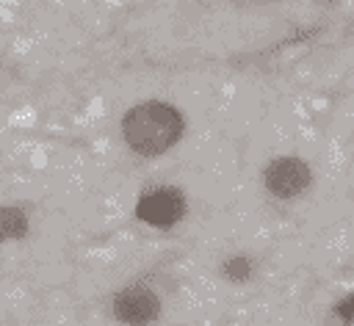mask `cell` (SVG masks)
<instances>
[{
  "label": "cell",
  "mask_w": 354,
  "mask_h": 326,
  "mask_svg": "<svg viewBox=\"0 0 354 326\" xmlns=\"http://www.w3.org/2000/svg\"><path fill=\"white\" fill-rule=\"evenodd\" d=\"M122 135L136 155L155 157L169 152L183 135V113L160 99L130 108L122 119Z\"/></svg>",
  "instance_id": "cell-1"
},
{
  "label": "cell",
  "mask_w": 354,
  "mask_h": 326,
  "mask_svg": "<svg viewBox=\"0 0 354 326\" xmlns=\"http://www.w3.org/2000/svg\"><path fill=\"white\" fill-rule=\"evenodd\" d=\"M185 215V196L177 188H152L144 191L136 202V218L155 229H169Z\"/></svg>",
  "instance_id": "cell-2"
},
{
  "label": "cell",
  "mask_w": 354,
  "mask_h": 326,
  "mask_svg": "<svg viewBox=\"0 0 354 326\" xmlns=\"http://www.w3.org/2000/svg\"><path fill=\"white\" fill-rule=\"evenodd\" d=\"M313 182V171L301 157H274L263 169V185L277 199H296Z\"/></svg>",
  "instance_id": "cell-3"
},
{
  "label": "cell",
  "mask_w": 354,
  "mask_h": 326,
  "mask_svg": "<svg viewBox=\"0 0 354 326\" xmlns=\"http://www.w3.org/2000/svg\"><path fill=\"white\" fill-rule=\"evenodd\" d=\"M111 312L124 326H147L160 315V298L147 285H127L113 296Z\"/></svg>",
  "instance_id": "cell-4"
},
{
  "label": "cell",
  "mask_w": 354,
  "mask_h": 326,
  "mask_svg": "<svg viewBox=\"0 0 354 326\" xmlns=\"http://www.w3.org/2000/svg\"><path fill=\"white\" fill-rule=\"evenodd\" d=\"M28 235V215L17 204H0V243Z\"/></svg>",
  "instance_id": "cell-5"
},
{
  "label": "cell",
  "mask_w": 354,
  "mask_h": 326,
  "mask_svg": "<svg viewBox=\"0 0 354 326\" xmlns=\"http://www.w3.org/2000/svg\"><path fill=\"white\" fill-rule=\"evenodd\" d=\"M254 274V262L246 254H232L221 262V276L230 282H249Z\"/></svg>",
  "instance_id": "cell-6"
},
{
  "label": "cell",
  "mask_w": 354,
  "mask_h": 326,
  "mask_svg": "<svg viewBox=\"0 0 354 326\" xmlns=\"http://www.w3.org/2000/svg\"><path fill=\"white\" fill-rule=\"evenodd\" d=\"M335 315L343 320V326H351V320H354V293H348L343 301L335 304Z\"/></svg>",
  "instance_id": "cell-7"
}]
</instances>
